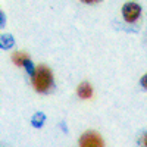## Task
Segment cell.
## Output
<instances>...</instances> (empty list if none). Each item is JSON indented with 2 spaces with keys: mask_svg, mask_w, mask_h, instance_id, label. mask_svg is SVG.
<instances>
[{
  "mask_svg": "<svg viewBox=\"0 0 147 147\" xmlns=\"http://www.w3.org/2000/svg\"><path fill=\"white\" fill-rule=\"evenodd\" d=\"M140 84L143 85L144 88H147V74H146V75H144V77H143V78L140 80Z\"/></svg>",
  "mask_w": 147,
  "mask_h": 147,
  "instance_id": "52a82bcc",
  "label": "cell"
},
{
  "mask_svg": "<svg viewBox=\"0 0 147 147\" xmlns=\"http://www.w3.org/2000/svg\"><path fill=\"white\" fill-rule=\"evenodd\" d=\"M80 147H103V140L97 132H84L80 138Z\"/></svg>",
  "mask_w": 147,
  "mask_h": 147,
  "instance_id": "7a4b0ae2",
  "label": "cell"
},
{
  "mask_svg": "<svg viewBox=\"0 0 147 147\" xmlns=\"http://www.w3.org/2000/svg\"><path fill=\"white\" fill-rule=\"evenodd\" d=\"M140 12H141V7L137 3H127L122 7V15H124L125 21H128V22L136 21L140 16Z\"/></svg>",
  "mask_w": 147,
  "mask_h": 147,
  "instance_id": "3957f363",
  "label": "cell"
},
{
  "mask_svg": "<svg viewBox=\"0 0 147 147\" xmlns=\"http://www.w3.org/2000/svg\"><path fill=\"white\" fill-rule=\"evenodd\" d=\"M12 59H13V62L16 65H19V66H25L30 62V57L25 53H16V55H13V57H12Z\"/></svg>",
  "mask_w": 147,
  "mask_h": 147,
  "instance_id": "5b68a950",
  "label": "cell"
},
{
  "mask_svg": "<svg viewBox=\"0 0 147 147\" xmlns=\"http://www.w3.org/2000/svg\"><path fill=\"white\" fill-rule=\"evenodd\" d=\"M143 143H144V146L147 147V136H144V140H143Z\"/></svg>",
  "mask_w": 147,
  "mask_h": 147,
  "instance_id": "ba28073f",
  "label": "cell"
},
{
  "mask_svg": "<svg viewBox=\"0 0 147 147\" xmlns=\"http://www.w3.org/2000/svg\"><path fill=\"white\" fill-rule=\"evenodd\" d=\"M91 94H93V90H91V85L88 82H82L78 87V96L81 99H90Z\"/></svg>",
  "mask_w": 147,
  "mask_h": 147,
  "instance_id": "277c9868",
  "label": "cell"
},
{
  "mask_svg": "<svg viewBox=\"0 0 147 147\" xmlns=\"http://www.w3.org/2000/svg\"><path fill=\"white\" fill-rule=\"evenodd\" d=\"M31 122L34 124V127H41L43 125V122H44V115L43 113H35L34 116H32V119H31Z\"/></svg>",
  "mask_w": 147,
  "mask_h": 147,
  "instance_id": "8992f818",
  "label": "cell"
},
{
  "mask_svg": "<svg viewBox=\"0 0 147 147\" xmlns=\"http://www.w3.org/2000/svg\"><path fill=\"white\" fill-rule=\"evenodd\" d=\"M32 84H34V87H35L37 91L46 93L53 84V75H52L50 69H49L47 66L40 65L38 68L35 69L34 75H32Z\"/></svg>",
  "mask_w": 147,
  "mask_h": 147,
  "instance_id": "6da1fadb",
  "label": "cell"
}]
</instances>
